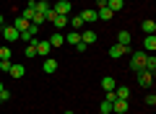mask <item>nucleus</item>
Here are the masks:
<instances>
[{
    "label": "nucleus",
    "mask_w": 156,
    "mask_h": 114,
    "mask_svg": "<svg viewBox=\"0 0 156 114\" xmlns=\"http://www.w3.org/2000/svg\"><path fill=\"white\" fill-rule=\"evenodd\" d=\"M146 104H148V106H156V96H154V93H148V96H146Z\"/></svg>",
    "instance_id": "nucleus-30"
},
{
    "label": "nucleus",
    "mask_w": 156,
    "mask_h": 114,
    "mask_svg": "<svg viewBox=\"0 0 156 114\" xmlns=\"http://www.w3.org/2000/svg\"><path fill=\"white\" fill-rule=\"evenodd\" d=\"M99 112H104V114H112V101H109V98H104V101H101Z\"/></svg>",
    "instance_id": "nucleus-26"
},
{
    "label": "nucleus",
    "mask_w": 156,
    "mask_h": 114,
    "mask_svg": "<svg viewBox=\"0 0 156 114\" xmlns=\"http://www.w3.org/2000/svg\"><path fill=\"white\" fill-rule=\"evenodd\" d=\"M115 96H117V98H125V101H128L130 91H128V88H125V86H117V88H115Z\"/></svg>",
    "instance_id": "nucleus-23"
},
{
    "label": "nucleus",
    "mask_w": 156,
    "mask_h": 114,
    "mask_svg": "<svg viewBox=\"0 0 156 114\" xmlns=\"http://www.w3.org/2000/svg\"><path fill=\"white\" fill-rule=\"evenodd\" d=\"M128 112V101L125 98H115L112 101V114H125Z\"/></svg>",
    "instance_id": "nucleus-6"
},
{
    "label": "nucleus",
    "mask_w": 156,
    "mask_h": 114,
    "mask_svg": "<svg viewBox=\"0 0 156 114\" xmlns=\"http://www.w3.org/2000/svg\"><path fill=\"white\" fill-rule=\"evenodd\" d=\"M78 42H81V31H70V34H68V44H73V47H76Z\"/></svg>",
    "instance_id": "nucleus-24"
},
{
    "label": "nucleus",
    "mask_w": 156,
    "mask_h": 114,
    "mask_svg": "<svg viewBox=\"0 0 156 114\" xmlns=\"http://www.w3.org/2000/svg\"><path fill=\"white\" fill-rule=\"evenodd\" d=\"M3 36H5V42H16V39H21V34L13 26H3Z\"/></svg>",
    "instance_id": "nucleus-9"
},
{
    "label": "nucleus",
    "mask_w": 156,
    "mask_h": 114,
    "mask_svg": "<svg viewBox=\"0 0 156 114\" xmlns=\"http://www.w3.org/2000/svg\"><path fill=\"white\" fill-rule=\"evenodd\" d=\"M96 18H99V21H109V18H115V13L104 5V8H99V11H96Z\"/></svg>",
    "instance_id": "nucleus-15"
},
{
    "label": "nucleus",
    "mask_w": 156,
    "mask_h": 114,
    "mask_svg": "<svg viewBox=\"0 0 156 114\" xmlns=\"http://www.w3.org/2000/svg\"><path fill=\"white\" fill-rule=\"evenodd\" d=\"M101 88H104V91H115L117 81H115V78H101Z\"/></svg>",
    "instance_id": "nucleus-21"
},
{
    "label": "nucleus",
    "mask_w": 156,
    "mask_h": 114,
    "mask_svg": "<svg viewBox=\"0 0 156 114\" xmlns=\"http://www.w3.org/2000/svg\"><path fill=\"white\" fill-rule=\"evenodd\" d=\"M11 65H13L11 60H0V70H3V73H8V70H11Z\"/></svg>",
    "instance_id": "nucleus-29"
},
{
    "label": "nucleus",
    "mask_w": 156,
    "mask_h": 114,
    "mask_svg": "<svg viewBox=\"0 0 156 114\" xmlns=\"http://www.w3.org/2000/svg\"><path fill=\"white\" fill-rule=\"evenodd\" d=\"M130 52V49L128 47H120V44H112V47H109V54H112V57H122V54H128Z\"/></svg>",
    "instance_id": "nucleus-14"
},
{
    "label": "nucleus",
    "mask_w": 156,
    "mask_h": 114,
    "mask_svg": "<svg viewBox=\"0 0 156 114\" xmlns=\"http://www.w3.org/2000/svg\"><path fill=\"white\" fill-rule=\"evenodd\" d=\"M3 88H5V86H3V81H0V91H3Z\"/></svg>",
    "instance_id": "nucleus-35"
},
{
    "label": "nucleus",
    "mask_w": 156,
    "mask_h": 114,
    "mask_svg": "<svg viewBox=\"0 0 156 114\" xmlns=\"http://www.w3.org/2000/svg\"><path fill=\"white\" fill-rule=\"evenodd\" d=\"M138 83L143 88H151L154 86V73H148V70H138Z\"/></svg>",
    "instance_id": "nucleus-3"
},
{
    "label": "nucleus",
    "mask_w": 156,
    "mask_h": 114,
    "mask_svg": "<svg viewBox=\"0 0 156 114\" xmlns=\"http://www.w3.org/2000/svg\"><path fill=\"white\" fill-rule=\"evenodd\" d=\"M34 11H37L39 16H44V13L50 11V5H47V3H37V8H34Z\"/></svg>",
    "instance_id": "nucleus-27"
},
{
    "label": "nucleus",
    "mask_w": 156,
    "mask_h": 114,
    "mask_svg": "<svg viewBox=\"0 0 156 114\" xmlns=\"http://www.w3.org/2000/svg\"><path fill=\"white\" fill-rule=\"evenodd\" d=\"M47 42H50V47H62V44H65V36H62V34H52Z\"/></svg>",
    "instance_id": "nucleus-16"
},
{
    "label": "nucleus",
    "mask_w": 156,
    "mask_h": 114,
    "mask_svg": "<svg viewBox=\"0 0 156 114\" xmlns=\"http://www.w3.org/2000/svg\"><path fill=\"white\" fill-rule=\"evenodd\" d=\"M146 54H148V52H133V54H130V57H133V60H130V67H133V73L143 70V65H146Z\"/></svg>",
    "instance_id": "nucleus-1"
},
{
    "label": "nucleus",
    "mask_w": 156,
    "mask_h": 114,
    "mask_svg": "<svg viewBox=\"0 0 156 114\" xmlns=\"http://www.w3.org/2000/svg\"><path fill=\"white\" fill-rule=\"evenodd\" d=\"M70 23H73V31H78V29L83 26V21H81V16H73V18H70Z\"/></svg>",
    "instance_id": "nucleus-28"
},
{
    "label": "nucleus",
    "mask_w": 156,
    "mask_h": 114,
    "mask_svg": "<svg viewBox=\"0 0 156 114\" xmlns=\"http://www.w3.org/2000/svg\"><path fill=\"white\" fill-rule=\"evenodd\" d=\"M34 8H37V3H34V0H29V3H26V8H23V13H21V16L26 18V21H31V18H34V13H37Z\"/></svg>",
    "instance_id": "nucleus-12"
},
{
    "label": "nucleus",
    "mask_w": 156,
    "mask_h": 114,
    "mask_svg": "<svg viewBox=\"0 0 156 114\" xmlns=\"http://www.w3.org/2000/svg\"><path fill=\"white\" fill-rule=\"evenodd\" d=\"M52 11H55L57 16H68V13H70V0H57V5L52 8Z\"/></svg>",
    "instance_id": "nucleus-5"
},
{
    "label": "nucleus",
    "mask_w": 156,
    "mask_h": 114,
    "mask_svg": "<svg viewBox=\"0 0 156 114\" xmlns=\"http://www.w3.org/2000/svg\"><path fill=\"white\" fill-rule=\"evenodd\" d=\"M23 73H26V70H23V65H11L8 75H11V78H23Z\"/></svg>",
    "instance_id": "nucleus-19"
},
{
    "label": "nucleus",
    "mask_w": 156,
    "mask_h": 114,
    "mask_svg": "<svg viewBox=\"0 0 156 114\" xmlns=\"http://www.w3.org/2000/svg\"><path fill=\"white\" fill-rule=\"evenodd\" d=\"M154 49H156V36H154V34H146V39H143V52H151V54H154Z\"/></svg>",
    "instance_id": "nucleus-11"
},
{
    "label": "nucleus",
    "mask_w": 156,
    "mask_h": 114,
    "mask_svg": "<svg viewBox=\"0 0 156 114\" xmlns=\"http://www.w3.org/2000/svg\"><path fill=\"white\" fill-rule=\"evenodd\" d=\"M0 98H3V101H8V98H11V91H8V88H3V91H0Z\"/></svg>",
    "instance_id": "nucleus-31"
},
{
    "label": "nucleus",
    "mask_w": 156,
    "mask_h": 114,
    "mask_svg": "<svg viewBox=\"0 0 156 114\" xmlns=\"http://www.w3.org/2000/svg\"><path fill=\"white\" fill-rule=\"evenodd\" d=\"M0 106H3V98H0Z\"/></svg>",
    "instance_id": "nucleus-37"
},
{
    "label": "nucleus",
    "mask_w": 156,
    "mask_h": 114,
    "mask_svg": "<svg viewBox=\"0 0 156 114\" xmlns=\"http://www.w3.org/2000/svg\"><path fill=\"white\" fill-rule=\"evenodd\" d=\"M76 49H78V52H86V49H89V44H83V42H78V44H76Z\"/></svg>",
    "instance_id": "nucleus-32"
},
{
    "label": "nucleus",
    "mask_w": 156,
    "mask_h": 114,
    "mask_svg": "<svg viewBox=\"0 0 156 114\" xmlns=\"http://www.w3.org/2000/svg\"><path fill=\"white\" fill-rule=\"evenodd\" d=\"M34 44H37V57H50V42H47V39H37V42H34Z\"/></svg>",
    "instance_id": "nucleus-2"
},
{
    "label": "nucleus",
    "mask_w": 156,
    "mask_h": 114,
    "mask_svg": "<svg viewBox=\"0 0 156 114\" xmlns=\"http://www.w3.org/2000/svg\"><path fill=\"white\" fill-rule=\"evenodd\" d=\"M81 21H83V23L99 21V18H96V8H86V11H81Z\"/></svg>",
    "instance_id": "nucleus-7"
},
{
    "label": "nucleus",
    "mask_w": 156,
    "mask_h": 114,
    "mask_svg": "<svg viewBox=\"0 0 156 114\" xmlns=\"http://www.w3.org/2000/svg\"><path fill=\"white\" fill-rule=\"evenodd\" d=\"M96 39H99V34H96V31H91V29L81 31V42H83V44H94Z\"/></svg>",
    "instance_id": "nucleus-10"
},
{
    "label": "nucleus",
    "mask_w": 156,
    "mask_h": 114,
    "mask_svg": "<svg viewBox=\"0 0 156 114\" xmlns=\"http://www.w3.org/2000/svg\"><path fill=\"white\" fill-rule=\"evenodd\" d=\"M42 70H44L47 75H52V73L57 70V60H55V57H44V62H42Z\"/></svg>",
    "instance_id": "nucleus-8"
},
{
    "label": "nucleus",
    "mask_w": 156,
    "mask_h": 114,
    "mask_svg": "<svg viewBox=\"0 0 156 114\" xmlns=\"http://www.w3.org/2000/svg\"><path fill=\"white\" fill-rule=\"evenodd\" d=\"M122 5H125V0H107V8H109L112 13H117V11H122Z\"/></svg>",
    "instance_id": "nucleus-17"
},
{
    "label": "nucleus",
    "mask_w": 156,
    "mask_h": 114,
    "mask_svg": "<svg viewBox=\"0 0 156 114\" xmlns=\"http://www.w3.org/2000/svg\"><path fill=\"white\" fill-rule=\"evenodd\" d=\"M140 29H143L146 34H156V23L151 21V18H148V21H143V23H140Z\"/></svg>",
    "instance_id": "nucleus-22"
},
{
    "label": "nucleus",
    "mask_w": 156,
    "mask_h": 114,
    "mask_svg": "<svg viewBox=\"0 0 156 114\" xmlns=\"http://www.w3.org/2000/svg\"><path fill=\"white\" fill-rule=\"evenodd\" d=\"M11 57H13V54H11V47H8V44H5V47H0V60H11Z\"/></svg>",
    "instance_id": "nucleus-25"
},
{
    "label": "nucleus",
    "mask_w": 156,
    "mask_h": 114,
    "mask_svg": "<svg viewBox=\"0 0 156 114\" xmlns=\"http://www.w3.org/2000/svg\"><path fill=\"white\" fill-rule=\"evenodd\" d=\"M107 5V0H96V11H99V8H104Z\"/></svg>",
    "instance_id": "nucleus-33"
},
{
    "label": "nucleus",
    "mask_w": 156,
    "mask_h": 114,
    "mask_svg": "<svg viewBox=\"0 0 156 114\" xmlns=\"http://www.w3.org/2000/svg\"><path fill=\"white\" fill-rule=\"evenodd\" d=\"M99 114H104V112H99Z\"/></svg>",
    "instance_id": "nucleus-38"
},
{
    "label": "nucleus",
    "mask_w": 156,
    "mask_h": 114,
    "mask_svg": "<svg viewBox=\"0 0 156 114\" xmlns=\"http://www.w3.org/2000/svg\"><path fill=\"white\" fill-rule=\"evenodd\" d=\"M3 26H5V23H3V13H0V29H3Z\"/></svg>",
    "instance_id": "nucleus-34"
},
{
    "label": "nucleus",
    "mask_w": 156,
    "mask_h": 114,
    "mask_svg": "<svg viewBox=\"0 0 156 114\" xmlns=\"http://www.w3.org/2000/svg\"><path fill=\"white\" fill-rule=\"evenodd\" d=\"M130 39H133L130 31H120V34H117V44H120V47H128L130 49Z\"/></svg>",
    "instance_id": "nucleus-13"
},
{
    "label": "nucleus",
    "mask_w": 156,
    "mask_h": 114,
    "mask_svg": "<svg viewBox=\"0 0 156 114\" xmlns=\"http://www.w3.org/2000/svg\"><path fill=\"white\" fill-rule=\"evenodd\" d=\"M143 70H148V73L156 70V57H154V54H146V65H143Z\"/></svg>",
    "instance_id": "nucleus-20"
},
{
    "label": "nucleus",
    "mask_w": 156,
    "mask_h": 114,
    "mask_svg": "<svg viewBox=\"0 0 156 114\" xmlns=\"http://www.w3.org/2000/svg\"><path fill=\"white\" fill-rule=\"evenodd\" d=\"M29 23H31V21H26V18H23V16H16V18H13V23H11V26L16 29L18 34H23V31H26V29H29Z\"/></svg>",
    "instance_id": "nucleus-4"
},
{
    "label": "nucleus",
    "mask_w": 156,
    "mask_h": 114,
    "mask_svg": "<svg viewBox=\"0 0 156 114\" xmlns=\"http://www.w3.org/2000/svg\"><path fill=\"white\" fill-rule=\"evenodd\" d=\"M52 23H55V29H65L68 26V16H52Z\"/></svg>",
    "instance_id": "nucleus-18"
},
{
    "label": "nucleus",
    "mask_w": 156,
    "mask_h": 114,
    "mask_svg": "<svg viewBox=\"0 0 156 114\" xmlns=\"http://www.w3.org/2000/svg\"><path fill=\"white\" fill-rule=\"evenodd\" d=\"M65 114H73V112H70V109H68V112H65Z\"/></svg>",
    "instance_id": "nucleus-36"
}]
</instances>
